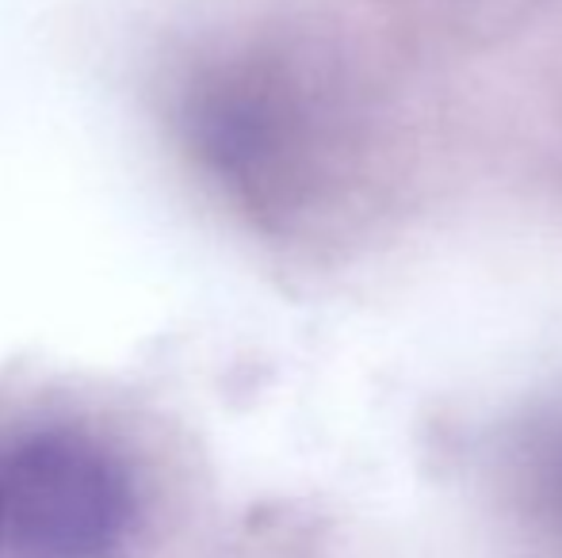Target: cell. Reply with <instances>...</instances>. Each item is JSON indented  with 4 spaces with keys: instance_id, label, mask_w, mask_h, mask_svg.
Masks as SVG:
<instances>
[{
    "instance_id": "obj_1",
    "label": "cell",
    "mask_w": 562,
    "mask_h": 558,
    "mask_svg": "<svg viewBox=\"0 0 562 558\" xmlns=\"http://www.w3.org/2000/svg\"><path fill=\"white\" fill-rule=\"evenodd\" d=\"M0 521L31 558H108L134 532L138 486L112 444L54 424L0 459Z\"/></svg>"
},
{
    "instance_id": "obj_2",
    "label": "cell",
    "mask_w": 562,
    "mask_h": 558,
    "mask_svg": "<svg viewBox=\"0 0 562 558\" xmlns=\"http://www.w3.org/2000/svg\"><path fill=\"white\" fill-rule=\"evenodd\" d=\"M528 505H532L536 521L562 539V436L555 447L543 452L536 470L528 475Z\"/></svg>"
},
{
    "instance_id": "obj_3",
    "label": "cell",
    "mask_w": 562,
    "mask_h": 558,
    "mask_svg": "<svg viewBox=\"0 0 562 558\" xmlns=\"http://www.w3.org/2000/svg\"><path fill=\"white\" fill-rule=\"evenodd\" d=\"M0 536H4V521H0Z\"/></svg>"
}]
</instances>
